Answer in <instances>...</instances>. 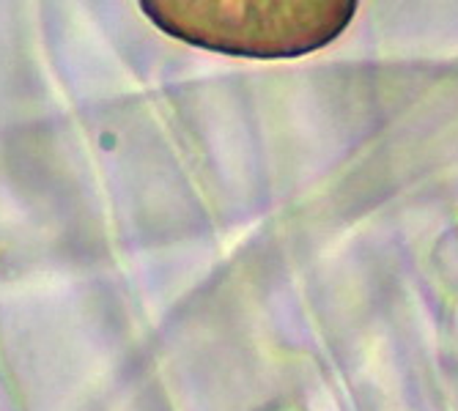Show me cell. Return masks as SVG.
<instances>
[{"label": "cell", "instance_id": "cell-1", "mask_svg": "<svg viewBox=\"0 0 458 411\" xmlns=\"http://www.w3.org/2000/svg\"><path fill=\"white\" fill-rule=\"evenodd\" d=\"M187 45L247 58H294L335 41L357 14L349 0H171L140 6Z\"/></svg>", "mask_w": 458, "mask_h": 411}]
</instances>
